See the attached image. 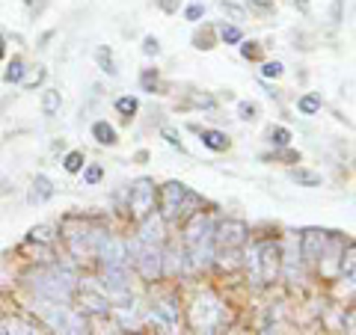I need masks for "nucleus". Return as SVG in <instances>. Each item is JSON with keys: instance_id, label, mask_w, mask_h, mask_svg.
<instances>
[{"instance_id": "a19ab883", "label": "nucleus", "mask_w": 356, "mask_h": 335, "mask_svg": "<svg viewBox=\"0 0 356 335\" xmlns=\"http://www.w3.org/2000/svg\"><path fill=\"white\" fill-rule=\"evenodd\" d=\"M148 323H152V327H157V332H170V327H166V323L157 318L155 312H148Z\"/></svg>"}, {"instance_id": "f03ea898", "label": "nucleus", "mask_w": 356, "mask_h": 335, "mask_svg": "<svg viewBox=\"0 0 356 335\" xmlns=\"http://www.w3.org/2000/svg\"><path fill=\"white\" fill-rule=\"evenodd\" d=\"M246 267L253 273L255 285H267L279 279L282 273V243L279 241H261L246 252Z\"/></svg>"}, {"instance_id": "473e14b6", "label": "nucleus", "mask_w": 356, "mask_h": 335, "mask_svg": "<svg viewBox=\"0 0 356 335\" xmlns=\"http://www.w3.org/2000/svg\"><path fill=\"white\" fill-rule=\"evenodd\" d=\"M140 86H143V92H155L157 90V72L155 68H146V72L140 74Z\"/></svg>"}, {"instance_id": "6e6552de", "label": "nucleus", "mask_w": 356, "mask_h": 335, "mask_svg": "<svg viewBox=\"0 0 356 335\" xmlns=\"http://www.w3.org/2000/svg\"><path fill=\"white\" fill-rule=\"evenodd\" d=\"M155 199H157V187L152 179H137L128 187V211L134 220H143L148 211H155Z\"/></svg>"}, {"instance_id": "7c9ffc66", "label": "nucleus", "mask_w": 356, "mask_h": 335, "mask_svg": "<svg viewBox=\"0 0 356 335\" xmlns=\"http://www.w3.org/2000/svg\"><path fill=\"white\" fill-rule=\"evenodd\" d=\"M161 136L166 140V145H172V149H178V152H187V149H184V143H181V136H178L175 128L164 125V128H161Z\"/></svg>"}, {"instance_id": "cd10ccee", "label": "nucleus", "mask_w": 356, "mask_h": 335, "mask_svg": "<svg viewBox=\"0 0 356 335\" xmlns=\"http://www.w3.org/2000/svg\"><path fill=\"white\" fill-rule=\"evenodd\" d=\"M83 163H86V157H83V152H77V149H75V152H68V154L63 157V170H66V172H72V175H75V172H81V170H83Z\"/></svg>"}, {"instance_id": "412c9836", "label": "nucleus", "mask_w": 356, "mask_h": 335, "mask_svg": "<svg viewBox=\"0 0 356 335\" xmlns=\"http://www.w3.org/2000/svg\"><path fill=\"white\" fill-rule=\"evenodd\" d=\"M83 309L92 314H110V300L98 297V294H83Z\"/></svg>"}, {"instance_id": "72a5a7b5", "label": "nucleus", "mask_w": 356, "mask_h": 335, "mask_svg": "<svg viewBox=\"0 0 356 335\" xmlns=\"http://www.w3.org/2000/svg\"><path fill=\"white\" fill-rule=\"evenodd\" d=\"M193 48H199V51H211V48H214L211 27H205V36H202V33H196V36H193Z\"/></svg>"}, {"instance_id": "f8f14e48", "label": "nucleus", "mask_w": 356, "mask_h": 335, "mask_svg": "<svg viewBox=\"0 0 356 335\" xmlns=\"http://www.w3.org/2000/svg\"><path fill=\"white\" fill-rule=\"evenodd\" d=\"M297 250H300V258L306 264H321L324 250H326V234L318 232V229H306L300 243H297Z\"/></svg>"}, {"instance_id": "c85d7f7f", "label": "nucleus", "mask_w": 356, "mask_h": 335, "mask_svg": "<svg viewBox=\"0 0 356 335\" xmlns=\"http://www.w3.org/2000/svg\"><path fill=\"white\" fill-rule=\"evenodd\" d=\"M81 172H83V184H89V187H95L98 181L104 179V166H101V163H89V166L83 163Z\"/></svg>"}, {"instance_id": "c9c22d12", "label": "nucleus", "mask_w": 356, "mask_h": 335, "mask_svg": "<svg viewBox=\"0 0 356 335\" xmlns=\"http://www.w3.org/2000/svg\"><path fill=\"white\" fill-rule=\"evenodd\" d=\"M241 54H244V60H259V57H261V45L259 42H244Z\"/></svg>"}, {"instance_id": "2f4dec72", "label": "nucleus", "mask_w": 356, "mask_h": 335, "mask_svg": "<svg viewBox=\"0 0 356 335\" xmlns=\"http://www.w3.org/2000/svg\"><path fill=\"white\" fill-rule=\"evenodd\" d=\"M255 116H259V104H253V101H237V119L253 122Z\"/></svg>"}, {"instance_id": "e433bc0d", "label": "nucleus", "mask_w": 356, "mask_h": 335, "mask_svg": "<svg viewBox=\"0 0 356 335\" xmlns=\"http://www.w3.org/2000/svg\"><path fill=\"white\" fill-rule=\"evenodd\" d=\"M143 54L146 57H161V42L155 36H146L143 39Z\"/></svg>"}, {"instance_id": "a211bd4d", "label": "nucleus", "mask_w": 356, "mask_h": 335, "mask_svg": "<svg viewBox=\"0 0 356 335\" xmlns=\"http://www.w3.org/2000/svg\"><path fill=\"white\" fill-rule=\"evenodd\" d=\"M95 63H98V68L107 74V77H116L119 74V68H116V60H113V51L107 45H101L95 51Z\"/></svg>"}, {"instance_id": "ddd939ff", "label": "nucleus", "mask_w": 356, "mask_h": 335, "mask_svg": "<svg viewBox=\"0 0 356 335\" xmlns=\"http://www.w3.org/2000/svg\"><path fill=\"white\" fill-rule=\"evenodd\" d=\"M164 216L161 214H152L148 211L143 220H140V232H137V241L140 243H155V246H161L164 243Z\"/></svg>"}, {"instance_id": "bb28decb", "label": "nucleus", "mask_w": 356, "mask_h": 335, "mask_svg": "<svg viewBox=\"0 0 356 335\" xmlns=\"http://www.w3.org/2000/svg\"><path fill=\"white\" fill-rule=\"evenodd\" d=\"M48 77V72H45V65H36V68H30V74L24 72V77H21V86L24 90H36L39 83H42Z\"/></svg>"}, {"instance_id": "b1692460", "label": "nucleus", "mask_w": 356, "mask_h": 335, "mask_svg": "<svg viewBox=\"0 0 356 335\" xmlns=\"http://www.w3.org/2000/svg\"><path fill=\"white\" fill-rule=\"evenodd\" d=\"M24 72H27V68H24V60H21V57H12V63H9V68L3 72V81H6V83H21Z\"/></svg>"}, {"instance_id": "f3484780", "label": "nucleus", "mask_w": 356, "mask_h": 335, "mask_svg": "<svg viewBox=\"0 0 356 335\" xmlns=\"http://www.w3.org/2000/svg\"><path fill=\"white\" fill-rule=\"evenodd\" d=\"M92 136H95V143H101V145H116L119 143V134H116V128L110 122H95L92 125Z\"/></svg>"}, {"instance_id": "4c0bfd02", "label": "nucleus", "mask_w": 356, "mask_h": 335, "mask_svg": "<svg viewBox=\"0 0 356 335\" xmlns=\"http://www.w3.org/2000/svg\"><path fill=\"white\" fill-rule=\"evenodd\" d=\"M3 332H18V335H21V332H36V327H33V323H24V321H9Z\"/></svg>"}, {"instance_id": "c756f323", "label": "nucleus", "mask_w": 356, "mask_h": 335, "mask_svg": "<svg viewBox=\"0 0 356 335\" xmlns=\"http://www.w3.org/2000/svg\"><path fill=\"white\" fill-rule=\"evenodd\" d=\"M288 143H291V131H288V128H270V145L285 149Z\"/></svg>"}, {"instance_id": "dca6fc26", "label": "nucleus", "mask_w": 356, "mask_h": 335, "mask_svg": "<svg viewBox=\"0 0 356 335\" xmlns=\"http://www.w3.org/2000/svg\"><path fill=\"white\" fill-rule=\"evenodd\" d=\"M202 136V145L205 149H211V152H226L229 149V134H223V131H214V128H196Z\"/></svg>"}, {"instance_id": "20e7f679", "label": "nucleus", "mask_w": 356, "mask_h": 335, "mask_svg": "<svg viewBox=\"0 0 356 335\" xmlns=\"http://www.w3.org/2000/svg\"><path fill=\"white\" fill-rule=\"evenodd\" d=\"M196 205H199V196L187 190L181 181L164 184V190H161V216H164V223L184 220V216L193 214Z\"/></svg>"}, {"instance_id": "1a4fd4ad", "label": "nucleus", "mask_w": 356, "mask_h": 335, "mask_svg": "<svg viewBox=\"0 0 356 335\" xmlns=\"http://www.w3.org/2000/svg\"><path fill=\"white\" fill-rule=\"evenodd\" d=\"M250 238V229L241 220L214 223V250H241Z\"/></svg>"}, {"instance_id": "aec40b11", "label": "nucleus", "mask_w": 356, "mask_h": 335, "mask_svg": "<svg viewBox=\"0 0 356 335\" xmlns=\"http://www.w3.org/2000/svg\"><path fill=\"white\" fill-rule=\"evenodd\" d=\"M297 110H300V116H315V113H321V95H315V92H306L297 98Z\"/></svg>"}, {"instance_id": "79ce46f5", "label": "nucleus", "mask_w": 356, "mask_h": 335, "mask_svg": "<svg viewBox=\"0 0 356 335\" xmlns=\"http://www.w3.org/2000/svg\"><path fill=\"white\" fill-rule=\"evenodd\" d=\"M6 57V39H3V33H0V60Z\"/></svg>"}, {"instance_id": "39448f33", "label": "nucleus", "mask_w": 356, "mask_h": 335, "mask_svg": "<svg viewBox=\"0 0 356 335\" xmlns=\"http://www.w3.org/2000/svg\"><path fill=\"white\" fill-rule=\"evenodd\" d=\"M226 318V305L214 294H199L190 305V327L196 332H220Z\"/></svg>"}, {"instance_id": "423d86ee", "label": "nucleus", "mask_w": 356, "mask_h": 335, "mask_svg": "<svg viewBox=\"0 0 356 335\" xmlns=\"http://www.w3.org/2000/svg\"><path fill=\"white\" fill-rule=\"evenodd\" d=\"M128 243V258H134L137 270L146 282H157L164 276V250L155 243H140V241H125Z\"/></svg>"}, {"instance_id": "5701e85b", "label": "nucleus", "mask_w": 356, "mask_h": 335, "mask_svg": "<svg viewBox=\"0 0 356 335\" xmlns=\"http://www.w3.org/2000/svg\"><path fill=\"white\" fill-rule=\"evenodd\" d=\"M137 110H140V101H137L134 95H122V98H116V113H122L125 119H134Z\"/></svg>"}, {"instance_id": "393cba45", "label": "nucleus", "mask_w": 356, "mask_h": 335, "mask_svg": "<svg viewBox=\"0 0 356 335\" xmlns=\"http://www.w3.org/2000/svg\"><path fill=\"white\" fill-rule=\"evenodd\" d=\"M30 243H51L54 241V225H33L27 234Z\"/></svg>"}, {"instance_id": "2eb2a0df", "label": "nucleus", "mask_w": 356, "mask_h": 335, "mask_svg": "<svg viewBox=\"0 0 356 335\" xmlns=\"http://www.w3.org/2000/svg\"><path fill=\"white\" fill-rule=\"evenodd\" d=\"M54 181L48 179V175H36L33 184H30V196H27V202L30 205H42L48 199H54Z\"/></svg>"}, {"instance_id": "6ab92c4d", "label": "nucleus", "mask_w": 356, "mask_h": 335, "mask_svg": "<svg viewBox=\"0 0 356 335\" xmlns=\"http://www.w3.org/2000/svg\"><path fill=\"white\" fill-rule=\"evenodd\" d=\"M288 179L300 187H321V175L312 172V170H303V166H297V170L288 172Z\"/></svg>"}, {"instance_id": "9b49d317", "label": "nucleus", "mask_w": 356, "mask_h": 335, "mask_svg": "<svg viewBox=\"0 0 356 335\" xmlns=\"http://www.w3.org/2000/svg\"><path fill=\"white\" fill-rule=\"evenodd\" d=\"M98 288L107 300H128V267H101Z\"/></svg>"}, {"instance_id": "0eeeda50", "label": "nucleus", "mask_w": 356, "mask_h": 335, "mask_svg": "<svg viewBox=\"0 0 356 335\" xmlns=\"http://www.w3.org/2000/svg\"><path fill=\"white\" fill-rule=\"evenodd\" d=\"M42 318L48 321V327L57 332H86V318L72 312L66 303H51L42 309Z\"/></svg>"}, {"instance_id": "f704fd0d", "label": "nucleus", "mask_w": 356, "mask_h": 335, "mask_svg": "<svg viewBox=\"0 0 356 335\" xmlns=\"http://www.w3.org/2000/svg\"><path fill=\"white\" fill-rule=\"evenodd\" d=\"M282 72H285V65L279 60H270L261 65V77H282Z\"/></svg>"}, {"instance_id": "7ed1b4c3", "label": "nucleus", "mask_w": 356, "mask_h": 335, "mask_svg": "<svg viewBox=\"0 0 356 335\" xmlns=\"http://www.w3.org/2000/svg\"><path fill=\"white\" fill-rule=\"evenodd\" d=\"M101 234H104V229L89 225L83 216H68L63 223V238L75 258H95V243Z\"/></svg>"}, {"instance_id": "9d476101", "label": "nucleus", "mask_w": 356, "mask_h": 335, "mask_svg": "<svg viewBox=\"0 0 356 335\" xmlns=\"http://www.w3.org/2000/svg\"><path fill=\"white\" fill-rule=\"evenodd\" d=\"M95 258L101 261V267H128V243L104 232L95 243Z\"/></svg>"}, {"instance_id": "4468645a", "label": "nucleus", "mask_w": 356, "mask_h": 335, "mask_svg": "<svg viewBox=\"0 0 356 335\" xmlns=\"http://www.w3.org/2000/svg\"><path fill=\"white\" fill-rule=\"evenodd\" d=\"M152 312L166 323V327H170V332H178V321H181V312H178V300L172 297V294H166V297L157 300V303L152 305Z\"/></svg>"}, {"instance_id": "ea45409f", "label": "nucleus", "mask_w": 356, "mask_h": 335, "mask_svg": "<svg viewBox=\"0 0 356 335\" xmlns=\"http://www.w3.org/2000/svg\"><path fill=\"white\" fill-rule=\"evenodd\" d=\"M184 15H187V21H199V18L205 15V6H202V3H190Z\"/></svg>"}, {"instance_id": "58836bf2", "label": "nucleus", "mask_w": 356, "mask_h": 335, "mask_svg": "<svg viewBox=\"0 0 356 335\" xmlns=\"http://www.w3.org/2000/svg\"><path fill=\"white\" fill-rule=\"evenodd\" d=\"M246 6L255 12H273V0H246Z\"/></svg>"}, {"instance_id": "f257e3e1", "label": "nucleus", "mask_w": 356, "mask_h": 335, "mask_svg": "<svg viewBox=\"0 0 356 335\" xmlns=\"http://www.w3.org/2000/svg\"><path fill=\"white\" fill-rule=\"evenodd\" d=\"M27 288L48 303H72L77 291V276L66 264H48V267H36L27 276Z\"/></svg>"}, {"instance_id": "4be33fe9", "label": "nucleus", "mask_w": 356, "mask_h": 335, "mask_svg": "<svg viewBox=\"0 0 356 335\" xmlns=\"http://www.w3.org/2000/svg\"><path fill=\"white\" fill-rule=\"evenodd\" d=\"M59 107H63L59 90H45V92H42V113H45V116H57Z\"/></svg>"}, {"instance_id": "a878e982", "label": "nucleus", "mask_w": 356, "mask_h": 335, "mask_svg": "<svg viewBox=\"0 0 356 335\" xmlns=\"http://www.w3.org/2000/svg\"><path fill=\"white\" fill-rule=\"evenodd\" d=\"M220 42H223V45H241V42H244L241 27H235V24H220Z\"/></svg>"}]
</instances>
